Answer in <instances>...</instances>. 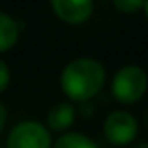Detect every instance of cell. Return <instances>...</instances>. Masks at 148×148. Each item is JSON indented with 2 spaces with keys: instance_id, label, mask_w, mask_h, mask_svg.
<instances>
[{
  "instance_id": "1",
  "label": "cell",
  "mask_w": 148,
  "mask_h": 148,
  "mask_svg": "<svg viewBox=\"0 0 148 148\" xmlns=\"http://www.w3.org/2000/svg\"><path fill=\"white\" fill-rule=\"evenodd\" d=\"M107 69L98 58L79 56L69 60L60 71V88L69 103H88L103 90Z\"/></svg>"
},
{
  "instance_id": "2",
  "label": "cell",
  "mask_w": 148,
  "mask_h": 148,
  "mask_svg": "<svg viewBox=\"0 0 148 148\" xmlns=\"http://www.w3.org/2000/svg\"><path fill=\"white\" fill-rule=\"evenodd\" d=\"M148 92V73L141 66L127 64L116 69L111 79V94L118 103L133 105Z\"/></svg>"
},
{
  "instance_id": "3",
  "label": "cell",
  "mask_w": 148,
  "mask_h": 148,
  "mask_svg": "<svg viewBox=\"0 0 148 148\" xmlns=\"http://www.w3.org/2000/svg\"><path fill=\"white\" fill-rule=\"evenodd\" d=\"M6 148H53V137L45 124L38 120H21L10 130Z\"/></svg>"
},
{
  "instance_id": "4",
  "label": "cell",
  "mask_w": 148,
  "mask_h": 148,
  "mask_svg": "<svg viewBox=\"0 0 148 148\" xmlns=\"http://www.w3.org/2000/svg\"><path fill=\"white\" fill-rule=\"evenodd\" d=\"M139 133V122L130 111L116 109L109 112L103 122V135L111 145L114 146H127L135 141Z\"/></svg>"
},
{
  "instance_id": "5",
  "label": "cell",
  "mask_w": 148,
  "mask_h": 148,
  "mask_svg": "<svg viewBox=\"0 0 148 148\" xmlns=\"http://www.w3.org/2000/svg\"><path fill=\"white\" fill-rule=\"evenodd\" d=\"M51 10L66 25H83L94 13V0H49Z\"/></svg>"
},
{
  "instance_id": "6",
  "label": "cell",
  "mask_w": 148,
  "mask_h": 148,
  "mask_svg": "<svg viewBox=\"0 0 148 148\" xmlns=\"http://www.w3.org/2000/svg\"><path fill=\"white\" fill-rule=\"evenodd\" d=\"M77 116V107L69 101H60L54 103L49 109L47 118H45V127L54 133H68V130L73 126Z\"/></svg>"
},
{
  "instance_id": "7",
  "label": "cell",
  "mask_w": 148,
  "mask_h": 148,
  "mask_svg": "<svg viewBox=\"0 0 148 148\" xmlns=\"http://www.w3.org/2000/svg\"><path fill=\"white\" fill-rule=\"evenodd\" d=\"M23 25L13 17V15L0 11V54L8 53L17 45L21 38Z\"/></svg>"
},
{
  "instance_id": "8",
  "label": "cell",
  "mask_w": 148,
  "mask_h": 148,
  "mask_svg": "<svg viewBox=\"0 0 148 148\" xmlns=\"http://www.w3.org/2000/svg\"><path fill=\"white\" fill-rule=\"evenodd\" d=\"M53 148H99V146L86 133L68 131V133H62L56 141H53Z\"/></svg>"
},
{
  "instance_id": "9",
  "label": "cell",
  "mask_w": 148,
  "mask_h": 148,
  "mask_svg": "<svg viewBox=\"0 0 148 148\" xmlns=\"http://www.w3.org/2000/svg\"><path fill=\"white\" fill-rule=\"evenodd\" d=\"M111 2H112V8L124 15L137 13L145 6V0H111Z\"/></svg>"
},
{
  "instance_id": "10",
  "label": "cell",
  "mask_w": 148,
  "mask_h": 148,
  "mask_svg": "<svg viewBox=\"0 0 148 148\" xmlns=\"http://www.w3.org/2000/svg\"><path fill=\"white\" fill-rule=\"evenodd\" d=\"M10 83H11V69H10V66L0 58V96L8 90Z\"/></svg>"
},
{
  "instance_id": "11",
  "label": "cell",
  "mask_w": 148,
  "mask_h": 148,
  "mask_svg": "<svg viewBox=\"0 0 148 148\" xmlns=\"http://www.w3.org/2000/svg\"><path fill=\"white\" fill-rule=\"evenodd\" d=\"M6 122H8V111H6V107H4V103L0 101V133H2L4 127H6Z\"/></svg>"
},
{
  "instance_id": "12",
  "label": "cell",
  "mask_w": 148,
  "mask_h": 148,
  "mask_svg": "<svg viewBox=\"0 0 148 148\" xmlns=\"http://www.w3.org/2000/svg\"><path fill=\"white\" fill-rule=\"evenodd\" d=\"M143 10H145V15H146V19H148V0H145V6H143Z\"/></svg>"
},
{
  "instance_id": "13",
  "label": "cell",
  "mask_w": 148,
  "mask_h": 148,
  "mask_svg": "<svg viewBox=\"0 0 148 148\" xmlns=\"http://www.w3.org/2000/svg\"><path fill=\"white\" fill-rule=\"evenodd\" d=\"M135 148H148V143H139Z\"/></svg>"
},
{
  "instance_id": "14",
  "label": "cell",
  "mask_w": 148,
  "mask_h": 148,
  "mask_svg": "<svg viewBox=\"0 0 148 148\" xmlns=\"http://www.w3.org/2000/svg\"><path fill=\"white\" fill-rule=\"evenodd\" d=\"M0 148H6V146H4V145H0Z\"/></svg>"
}]
</instances>
